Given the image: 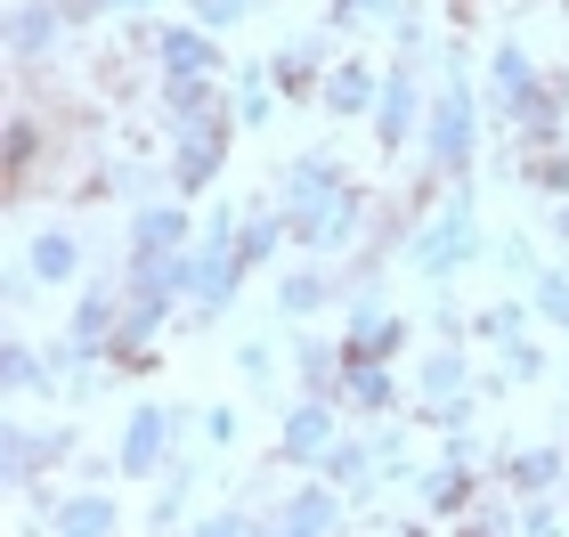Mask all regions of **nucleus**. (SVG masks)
<instances>
[{"mask_svg":"<svg viewBox=\"0 0 569 537\" xmlns=\"http://www.w3.org/2000/svg\"><path fill=\"white\" fill-rule=\"evenodd\" d=\"M375 90H382V73L367 66V58H342L326 73V90H318V107L333 115V122H350V115H375Z\"/></svg>","mask_w":569,"mask_h":537,"instance_id":"obj_13","label":"nucleus"},{"mask_svg":"<svg viewBox=\"0 0 569 537\" xmlns=\"http://www.w3.org/2000/svg\"><path fill=\"white\" fill-rule=\"evenodd\" d=\"M333 521H342V489H333V480H318V489H301V497H284V514H277V529H293V537L333 529Z\"/></svg>","mask_w":569,"mask_h":537,"instance_id":"obj_20","label":"nucleus"},{"mask_svg":"<svg viewBox=\"0 0 569 537\" xmlns=\"http://www.w3.org/2000/svg\"><path fill=\"white\" fill-rule=\"evenodd\" d=\"M220 107V98H212V73H196V82H171L163 90V115L171 122H196V115H212Z\"/></svg>","mask_w":569,"mask_h":537,"instance_id":"obj_26","label":"nucleus"},{"mask_svg":"<svg viewBox=\"0 0 569 537\" xmlns=\"http://www.w3.org/2000/svg\"><path fill=\"white\" fill-rule=\"evenodd\" d=\"M423 147H431V171H456V179L472 171V156H480V107H472V82H463L456 49H448V73H439V90H431Z\"/></svg>","mask_w":569,"mask_h":537,"instance_id":"obj_3","label":"nucleus"},{"mask_svg":"<svg viewBox=\"0 0 569 537\" xmlns=\"http://www.w3.org/2000/svg\"><path fill=\"white\" fill-rule=\"evenodd\" d=\"M521 326H529V310H521V301H505V310H480V335H488V342H512Z\"/></svg>","mask_w":569,"mask_h":537,"instance_id":"obj_31","label":"nucleus"},{"mask_svg":"<svg viewBox=\"0 0 569 537\" xmlns=\"http://www.w3.org/2000/svg\"><path fill=\"white\" fill-rule=\"evenodd\" d=\"M497 473H505V480H512L521 497H546L553 480H561V456H553V448H521V456L505 448V456H497Z\"/></svg>","mask_w":569,"mask_h":537,"instance_id":"obj_21","label":"nucleus"},{"mask_svg":"<svg viewBox=\"0 0 569 537\" xmlns=\"http://www.w3.org/2000/svg\"><path fill=\"white\" fill-rule=\"evenodd\" d=\"M561 9H569V0H561Z\"/></svg>","mask_w":569,"mask_h":537,"instance_id":"obj_38","label":"nucleus"},{"mask_svg":"<svg viewBox=\"0 0 569 537\" xmlns=\"http://www.w3.org/2000/svg\"><path fill=\"white\" fill-rule=\"evenodd\" d=\"M561 382H569V358H561Z\"/></svg>","mask_w":569,"mask_h":537,"instance_id":"obj_37","label":"nucleus"},{"mask_svg":"<svg viewBox=\"0 0 569 537\" xmlns=\"http://www.w3.org/2000/svg\"><path fill=\"white\" fill-rule=\"evenodd\" d=\"M66 431H9V456H0V473H9V489H24V480H33V473H49V465H66Z\"/></svg>","mask_w":569,"mask_h":537,"instance_id":"obj_15","label":"nucleus"},{"mask_svg":"<svg viewBox=\"0 0 569 537\" xmlns=\"http://www.w3.org/2000/svg\"><path fill=\"white\" fill-rule=\"evenodd\" d=\"M333 294H342V277H326V269H293L277 301H284V318H309V310H326Z\"/></svg>","mask_w":569,"mask_h":537,"instance_id":"obj_25","label":"nucleus"},{"mask_svg":"<svg viewBox=\"0 0 569 537\" xmlns=\"http://www.w3.org/2000/svg\"><path fill=\"white\" fill-rule=\"evenodd\" d=\"M399 342H407V318H391L375 294H358V310L342 326V358H399Z\"/></svg>","mask_w":569,"mask_h":537,"instance_id":"obj_11","label":"nucleus"},{"mask_svg":"<svg viewBox=\"0 0 569 537\" xmlns=\"http://www.w3.org/2000/svg\"><path fill=\"white\" fill-rule=\"evenodd\" d=\"M24 269H33L41 286H66V277L82 269V245H73L66 228H49V237H33V261H24Z\"/></svg>","mask_w":569,"mask_h":537,"instance_id":"obj_24","label":"nucleus"},{"mask_svg":"<svg viewBox=\"0 0 569 537\" xmlns=\"http://www.w3.org/2000/svg\"><path fill=\"white\" fill-rule=\"evenodd\" d=\"M179 245H196L188 237V196L139 203V212H131V252H122V261H163V252H179Z\"/></svg>","mask_w":569,"mask_h":537,"instance_id":"obj_9","label":"nucleus"},{"mask_svg":"<svg viewBox=\"0 0 569 537\" xmlns=\"http://www.w3.org/2000/svg\"><path fill=\"white\" fill-rule=\"evenodd\" d=\"M114 9H154V0H114Z\"/></svg>","mask_w":569,"mask_h":537,"instance_id":"obj_36","label":"nucleus"},{"mask_svg":"<svg viewBox=\"0 0 569 537\" xmlns=\"http://www.w3.org/2000/svg\"><path fill=\"white\" fill-rule=\"evenodd\" d=\"M171 196H203L220 179V163H228V115L212 107V115H196V122H171Z\"/></svg>","mask_w":569,"mask_h":537,"instance_id":"obj_5","label":"nucleus"},{"mask_svg":"<svg viewBox=\"0 0 569 537\" xmlns=\"http://www.w3.org/2000/svg\"><path fill=\"white\" fill-rule=\"evenodd\" d=\"M342 399L358 407V416H382V407L399 399V375H391V358H350V367H342Z\"/></svg>","mask_w":569,"mask_h":537,"instance_id":"obj_17","label":"nucleus"},{"mask_svg":"<svg viewBox=\"0 0 569 537\" xmlns=\"http://www.w3.org/2000/svg\"><path fill=\"white\" fill-rule=\"evenodd\" d=\"M431 115V98H423V58H399L391 73H382V90H375V139L382 147H407V131Z\"/></svg>","mask_w":569,"mask_h":537,"instance_id":"obj_7","label":"nucleus"},{"mask_svg":"<svg viewBox=\"0 0 569 537\" xmlns=\"http://www.w3.org/2000/svg\"><path fill=\"white\" fill-rule=\"evenodd\" d=\"M553 228H561V237H569V196H561V212H553Z\"/></svg>","mask_w":569,"mask_h":537,"instance_id":"obj_35","label":"nucleus"},{"mask_svg":"<svg viewBox=\"0 0 569 537\" xmlns=\"http://www.w3.org/2000/svg\"><path fill=\"white\" fill-rule=\"evenodd\" d=\"M423 505H431L439 521L472 514V440H448V456L423 473Z\"/></svg>","mask_w":569,"mask_h":537,"instance_id":"obj_10","label":"nucleus"},{"mask_svg":"<svg viewBox=\"0 0 569 537\" xmlns=\"http://www.w3.org/2000/svg\"><path fill=\"white\" fill-rule=\"evenodd\" d=\"M529 294H537V318H553L561 335H569V277H561V269H537Z\"/></svg>","mask_w":569,"mask_h":537,"instance_id":"obj_27","label":"nucleus"},{"mask_svg":"<svg viewBox=\"0 0 569 537\" xmlns=\"http://www.w3.org/2000/svg\"><path fill=\"white\" fill-rule=\"evenodd\" d=\"M154 66H163V82L220 73V41H212V24H163V33H154Z\"/></svg>","mask_w":569,"mask_h":537,"instance_id":"obj_8","label":"nucleus"},{"mask_svg":"<svg viewBox=\"0 0 569 537\" xmlns=\"http://www.w3.org/2000/svg\"><path fill=\"white\" fill-rule=\"evenodd\" d=\"M293 367H301V399H342V342H293Z\"/></svg>","mask_w":569,"mask_h":537,"instance_id":"obj_18","label":"nucleus"},{"mask_svg":"<svg viewBox=\"0 0 569 537\" xmlns=\"http://www.w3.org/2000/svg\"><path fill=\"white\" fill-rule=\"evenodd\" d=\"M269 73H277V90H284V98H318L333 66H326V49H318V41H284L277 58H269Z\"/></svg>","mask_w":569,"mask_h":537,"instance_id":"obj_16","label":"nucleus"},{"mask_svg":"<svg viewBox=\"0 0 569 537\" xmlns=\"http://www.w3.org/2000/svg\"><path fill=\"white\" fill-rule=\"evenodd\" d=\"M512 375H521V382H529V375H546V350H537L529 335H512V342H505V382H512Z\"/></svg>","mask_w":569,"mask_h":537,"instance_id":"obj_30","label":"nucleus"},{"mask_svg":"<svg viewBox=\"0 0 569 537\" xmlns=\"http://www.w3.org/2000/svg\"><path fill=\"white\" fill-rule=\"evenodd\" d=\"M399 0H333V24H391Z\"/></svg>","mask_w":569,"mask_h":537,"instance_id":"obj_29","label":"nucleus"},{"mask_svg":"<svg viewBox=\"0 0 569 537\" xmlns=\"http://www.w3.org/2000/svg\"><path fill=\"white\" fill-rule=\"evenodd\" d=\"M188 431V416L179 407H163V399H147L131 424H122V448H114V465H122V480H154L171 465V440Z\"/></svg>","mask_w":569,"mask_h":537,"instance_id":"obj_6","label":"nucleus"},{"mask_svg":"<svg viewBox=\"0 0 569 537\" xmlns=\"http://www.w3.org/2000/svg\"><path fill=\"white\" fill-rule=\"evenodd\" d=\"M244 375L269 382V375H277V350H269V342H244Z\"/></svg>","mask_w":569,"mask_h":537,"instance_id":"obj_34","label":"nucleus"},{"mask_svg":"<svg viewBox=\"0 0 569 537\" xmlns=\"http://www.w3.org/2000/svg\"><path fill=\"white\" fill-rule=\"evenodd\" d=\"M244 245H237V212H212V228L196 237V252H188V326H212V318H228V301H237V286H244Z\"/></svg>","mask_w":569,"mask_h":537,"instance_id":"obj_2","label":"nucleus"},{"mask_svg":"<svg viewBox=\"0 0 569 537\" xmlns=\"http://www.w3.org/2000/svg\"><path fill=\"white\" fill-rule=\"evenodd\" d=\"M188 9H196V24H212V33H220V24L252 17V0H188Z\"/></svg>","mask_w":569,"mask_h":537,"instance_id":"obj_32","label":"nucleus"},{"mask_svg":"<svg viewBox=\"0 0 569 537\" xmlns=\"http://www.w3.org/2000/svg\"><path fill=\"white\" fill-rule=\"evenodd\" d=\"M49 521H58L66 537H98V529H114L122 514H114V497H98V489H82V497H66V505H58V514H49Z\"/></svg>","mask_w":569,"mask_h":537,"instance_id":"obj_23","label":"nucleus"},{"mask_svg":"<svg viewBox=\"0 0 569 537\" xmlns=\"http://www.w3.org/2000/svg\"><path fill=\"white\" fill-rule=\"evenodd\" d=\"M326 448H333V407L326 399H301L293 416H284V465H326Z\"/></svg>","mask_w":569,"mask_h":537,"instance_id":"obj_14","label":"nucleus"},{"mask_svg":"<svg viewBox=\"0 0 569 537\" xmlns=\"http://www.w3.org/2000/svg\"><path fill=\"white\" fill-rule=\"evenodd\" d=\"M521 171H529L546 196H569V147H553V156L537 147V156H521Z\"/></svg>","mask_w":569,"mask_h":537,"instance_id":"obj_28","label":"nucleus"},{"mask_svg":"<svg viewBox=\"0 0 569 537\" xmlns=\"http://www.w3.org/2000/svg\"><path fill=\"white\" fill-rule=\"evenodd\" d=\"M66 24H73V9H66V0H17V9H9V58H24V66H33L41 49H58V33H66Z\"/></svg>","mask_w":569,"mask_h":537,"instance_id":"obj_12","label":"nucleus"},{"mask_svg":"<svg viewBox=\"0 0 569 537\" xmlns=\"http://www.w3.org/2000/svg\"><path fill=\"white\" fill-rule=\"evenodd\" d=\"M284 220H293V245L301 252H333L350 245V228L367 220V188H350V171L333 156H293L284 163Z\"/></svg>","mask_w":569,"mask_h":537,"instance_id":"obj_1","label":"nucleus"},{"mask_svg":"<svg viewBox=\"0 0 569 537\" xmlns=\"http://www.w3.org/2000/svg\"><path fill=\"white\" fill-rule=\"evenodd\" d=\"M203 440L228 448V440H237V416H228V407H203Z\"/></svg>","mask_w":569,"mask_h":537,"instance_id":"obj_33","label":"nucleus"},{"mask_svg":"<svg viewBox=\"0 0 569 537\" xmlns=\"http://www.w3.org/2000/svg\"><path fill=\"white\" fill-rule=\"evenodd\" d=\"M41 375H58V358H41L24 335H9V350H0V391H41Z\"/></svg>","mask_w":569,"mask_h":537,"instance_id":"obj_22","label":"nucleus"},{"mask_svg":"<svg viewBox=\"0 0 569 537\" xmlns=\"http://www.w3.org/2000/svg\"><path fill=\"white\" fill-rule=\"evenodd\" d=\"M416 269L423 277H456L463 261H480V228H472V188L456 179V196H448V212H431L423 228H416Z\"/></svg>","mask_w":569,"mask_h":537,"instance_id":"obj_4","label":"nucleus"},{"mask_svg":"<svg viewBox=\"0 0 569 537\" xmlns=\"http://www.w3.org/2000/svg\"><path fill=\"white\" fill-rule=\"evenodd\" d=\"M391 465H382V440H333L326 448V480L333 489H367V480H382Z\"/></svg>","mask_w":569,"mask_h":537,"instance_id":"obj_19","label":"nucleus"}]
</instances>
